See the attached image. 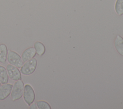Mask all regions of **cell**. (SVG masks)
Returning <instances> with one entry per match:
<instances>
[{"mask_svg": "<svg viewBox=\"0 0 123 109\" xmlns=\"http://www.w3.org/2000/svg\"><path fill=\"white\" fill-rule=\"evenodd\" d=\"M37 106L39 109H51L50 105L44 100H39L36 102Z\"/></svg>", "mask_w": 123, "mask_h": 109, "instance_id": "cell-13", "label": "cell"}, {"mask_svg": "<svg viewBox=\"0 0 123 109\" xmlns=\"http://www.w3.org/2000/svg\"><path fill=\"white\" fill-rule=\"evenodd\" d=\"M13 85L9 83L2 84L0 87V101L6 99L11 94Z\"/></svg>", "mask_w": 123, "mask_h": 109, "instance_id": "cell-6", "label": "cell"}, {"mask_svg": "<svg viewBox=\"0 0 123 109\" xmlns=\"http://www.w3.org/2000/svg\"><path fill=\"white\" fill-rule=\"evenodd\" d=\"M6 69L10 79L14 81L22 80V73L18 68L9 64L6 65Z\"/></svg>", "mask_w": 123, "mask_h": 109, "instance_id": "cell-5", "label": "cell"}, {"mask_svg": "<svg viewBox=\"0 0 123 109\" xmlns=\"http://www.w3.org/2000/svg\"><path fill=\"white\" fill-rule=\"evenodd\" d=\"M7 61L9 64L16 66L18 68H20L24 63L21 56L16 52L12 50H9L8 51Z\"/></svg>", "mask_w": 123, "mask_h": 109, "instance_id": "cell-3", "label": "cell"}, {"mask_svg": "<svg viewBox=\"0 0 123 109\" xmlns=\"http://www.w3.org/2000/svg\"><path fill=\"white\" fill-rule=\"evenodd\" d=\"M36 52L34 47H29L25 49L21 54V58L24 62L34 58Z\"/></svg>", "mask_w": 123, "mask_h": 109, "instance_id": "cell-7", "label": "cell"}, {"mask_svg": "<svg viewBox=\"0 0 123 109\" xmlns=\"http://www.w3.org/2000/svg\"><path fill=\"white\" fill-rule=\"evenodd\" d=\"M33 47L35 48L36 54L39 56H42L45 53L46 48L44 45L41 42H36L34 44Z\"/></svg>", "mask_w": 123, "mask_h": 109, "instance_id": "cell-10", "label": "cell"}, {"mask_svg": "<svg viewBox=\"0 0 123 109\" xmlns=\"http://www.w3.org/2000/svg\"><path fill=\"white\" fill-rule=\"evenodd\" d=\"M37 66V60L36 58H33L26 62L20 68L21 73L24 75H30L33 74Z\"/></svg>", "mask_w": 123, "mask_h": 109, "instance_id": "cell-2", "label": "cell"}, {"mask_svg": "<svg viewBox=\"0 0 123 109\" xmlns=\"http://www.w3.org/2000/svg\"><path fill=\"white\" fill-rule=\"evenodd\" d=\"M8 48L6 45L4 44H0V62L5 63L7 61L8 54Z\"/></svg>", "mask_w": 123, "mask_h": 109, "instance_id": "cell-9", "label": "cell"}, {"mask_svg": "<svg viewBox=\"0 0 123 109\" xmlns=\"http://www.w3.org/2000/svg\"><path fill=\"white\" fill-rule=\"evenodd\" d=\"M9 76L5 67L0 65V82L1 84H5L8 83Z\"/></svg>", "mask_w": 123, "mask_h": 109, "instance_id": "cell-11", "label": "cell"}, {"mask_svg": "<svg viewBox=\"0 0 123 109\" xmlns=\"http://www.w3.org/2000/svg\"><path fill=\"white\" fill-rule=\"evenodd\" d=\"M23 96L25 103L29 106L35 101V93L32 86L29 84L25 85Z\"/></svg>", "mask_w": 123, "mask_h": 109, "instance_id": "cell-4", "label": "cell"}, {"mask_svg": "<svg viewBox=\"0 0 123 109\" xmlns=\"http://www.w3.org/2000/svg\"><path fill=\"white\" fill-rule=\"evenodd\" d=\"M29 109H38L36 103H32L30 106H29Z\"/></svg>", "mask_w": 123, "mask_h": 109, "instance_id": "cell-14", "label": "cell"}, {"mask_svg": "<svg viewBox=\"0 0 123 109\" xmlns=\"http://www.w3.org/2000/svg\"><path fill=\"white\" fill-rule=\"evenodd\" d=\"M114 46L117 51L123 56V38L120 35H117L114 40Z\"/></svg>", "mask_w": 123, "mask_h": 109, "instance_id": "cell-8", "label": "cell"}, {"mask_svg": "<svg viewBox=\"0 0 123 109\" xmlns=\"http://www.w3.org/2000/svg\"><path fill=\"white\" fill-rule=\"evenodd\" d=\"M1 85H2V84H1V83H0V86Z\"/></svg>", "mask_w": 123, "mask_h": 109, "instance_id": "cell-15", "label": "cell"}, {"mask_svg": "<svg viewBox=\"0 0 123 109\" xmlns=\"http://www.w3.org/2000/svg\"><path fill=\"white\" fill-rule=\"evenodd\" d=\"M25 84L22 80L16 81L13 85L11 93V97L12 101L19 100L23 97Z\"/></svg>", "mask_w": 123, "mask_h": 109, "instance_id": "cell-1", "label": "cell"}, {"mask_svg": "<svg viewBox=\"0 0 123 109\" xmlns=\"http://www.w3.org/2000/svg\"><path fill=\"white\" fill-rule=\"evenodd\" d=\"M114 8L116 13L118 15H123V0H116Z\"/></svg>", "mask_w": 123, "mask_h": 109, "instance_id": "cell-12", "label": "cell"}]
</instances>
